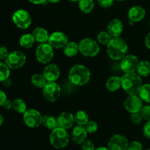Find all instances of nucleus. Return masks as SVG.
I'll return each mask as SVG.
<instances>
[{"instance_id": "41", "label": "nucleus", "mask_w": 150, "mask_h": 150, "mask_svg": "<svg viewBox=\"0 0 150 150\" xmlns=\"http://www.w3.org/2000/svg\"><path fill=\"white\" fill-rule=\"evenodd\" d=\"M2 107L4 109L7 110V111L10 110L11 108H13V102H11V101L7 99L5 101H4V103H3Z\"/></svg>"}, {"instance_id": "38", "label": "nucleus", "mask_w": 150, "mask_h": 150, "mask_svg": "<svg viewBox=\"0 0 150 150\" xmlns=\"http://www.w3.org/2000/svg\"><path fill=\"white\" fill-rule=\"evenodd\" d=\"M9 52L8 49L6 48L5 46H3V45H0V60H4L7 59V57H8Z\"/></svg>"}, {"instance_id": "18", "label": "nucleus", "mask_w": 150, "mask_h": 150, "mask_svg": "<svg viewBox=\"0 0 150 150\" xmlns=\"http://www.w3.org/2000/svg\"><path fill=\"white\" fill-rule=\"evenodd\" d=\"M146 16V10L141 6L136 5L129 10L127 16L131 22H139L143 20Z\"/></svg>"}, {"instance_id": "39", "label": "nucleus", "mask_w": 150, "mask_h": 150, "mask_svg": "<svg viewBox=\"0 0 150 150\" xmlns=\"http://www.w3.org/2000/svg\"><path fill=\"white\" fill-rule=\"evenodd\" d=\"M143 134L146 139H150V121H147L143 127Z\"/></svg>"}, {"instance_id": "11", "label": "nucleus", "mask_w": 150, "mask_h": 150, "mask_svg": "<svg viewBox=\"0 0 150 150\" xmlns=\"http://www.w3.org/2000/svg\"><path fill=\"white\" fill-rule=\"evenodd\" d=\"M125 108L130 114L140 112L143 108V100L139 95H128L124 102Z\"/></svg>"}, {"instance_id": "25", "label": "nucleus", "mask_w": 150, "mask_h": 150, "mask_svg": "<svg viewBox=\"0 0 150 150\" xmlns=\"http://www.w3.org/2000/svg\"><path fill=\"white\" fill-rule=\"evenodd\" d=\"M47 80L45 79V76L43 74H40V73H35L31 77V83L33 86L35 87L40 88V89H42L46 84Z\"/></svg>"}, {"instance_id": "47", "label": "nucleus", "mask_w": 150, "mask_h": 150, "mask_svg": "<svg viewBox=\"0 0 150 150\" xmlns=\"http://www.w3.org/2000/svg\"><path fill=\"white\" fill-rule=\"evenodd\" d=\"M61 1V0H48V2H50V3H58V2H59V1Z\"/></svg>"}, {"instance_id": "15", "label": "nucleus", "mask_w": 150, "mask_h": 150, "mask_svg": "<svg viewBox=\"0 0 150 150\" xmlns=\"http://www.w3.org/2000/svg\"><path fill=\"white\" fill-rule=\"evenodd\" d=\"M60 69L56 64H48L43 70V76L48 82L56 81L59 78Z\"/></svg>"}, {"instance_id": "1", "label": "nucleus", "mask_w": 150, "mask_h": 150, "mask_svg": "<svg viewBox=\"0 0 150 150\" xmlns=\"http://www.w3.org/2000/svg\"><path fill=\"white\" fill-rule=\"evenodd\" d=\"M107 46V54L113 60H122L127 54L128 45L126 41L120 37L113 38Z\"/></svg>"}, {"instance_id": "3", "label": "nucleus", "mask_w": 150, "mask_h": 150, "mask_svg": "<svg viewBox=\"0 0 150 150\" xmlns=\"http://www.w3.org/2000/svg\"><path fill=\"white\" fill-rule=\"evenodd\" d=\"M91 73L89 68L83 64H75L69 72L68 79L74 86H83L89 81Z\"/></svg>"}, {"instance_id": "48", "label": "nucleus", "mask_w": 150, "mask_h": 150, "mask_svg": "<svg viewBox=\"0 0 150 150\" xmlns=\"http://www.w3.org/2000/svg\"><path fill=\"white\" fill-rule=\"evenodd\" d=\"M68 1H79V0H68Z\"/></svg>"}, {"instance_id": "14", "label": "nucleus", "mask_w": 150, "mask_h": 150, "mask_svg": "<svg viewBox=\"0 0 150 150\" xmlns=\"http://www.w3.org/2000/svg\"><path fill=\"white\" fill-rule=\"evenodd\" d=\"M128 145V140L125 136L117 134L110 139L107 147L109 150H127Z\"/></svg>"}, {"instance_id": "27", "label": "nucleus", "mask_w": 150, "mask_h": 150, "mask_svg": "<svg viewBox=\"0 0 150 150\" xmlns=\"http://www.w3.org/2000/svg\"><path fill=\"white\" fill-rule=\"evenodd\" d=\"M75 118V122L78 125H82L84 126L89 120V115L87 113L83 110H80L78 111L76 114H74Z\"/></svg>"}, {"instance_id": "12", "label": "nucleus", "mask_w": 150, "mask_h": 150, "mask_svg": "<svg viewBox=\"0 0 150 150\" xmlns=\"http://www.w3.org/2000/svg\"><path fill=\"white\" fill-rule=\"evenodd\" d=\"M139 60L136 56L133 54H127L121 60L120 69L126 73H133L137 69V66L139 64Z\"/></svg>"}, {"instance_id": "19", "label": "nucleus", "mask_w": 150, "mask_h": 150, "mask_svg": "<svg viewBox=\"0 0 150 150\" xmlns=\"http://www.w3.org/2000/svg\"><path fill=\"white\" fill-rule=\"evenodd\" d=\"M107 31L112 38L120 37L123 32V23L120 19L114 18L108 23Z\"/></svg>"}, {"instance_id": "6", "label": "nucleus", "mask_w": 150, "mask_h": 150, "mask_svg": "<svg viewBox=\"0 0 150 150\" xmlns=\"http://www.w3.org/2000/svg\"><path fill=\"white\" fill-rule=\"evenodd\" d=\"M35 56L41 64H48L54 58V48L48 42L40 44L35 51Z\"/></svg>"}, {"instance_id": "35", "label": "nucleus", "mask_w": 150, "mask_h": 150, "mask_svg": "<svg viewBox=\"0 0 150 150\" xmlns=\"http://www.w3.org/2000/svg\"><path fill=\"white\" fill-rule=\"evenodd\" d=\"M140 113L143 117L144 120H146V121H150V105L143 106Z\"/></svg>"}, {"instance_id": "49", "label": "nucleus", "mask_w": 150, "mask_h": 150, "mask_svg": "<svg viewBox=\"0 0 150 150\" xmlns=\"http://www.w3.org/2000/svg\"><path fill=\"white\" fill-rule=\"evenodd\" d=\"M117 1H125V0H117Z\"/></svg>"}, {"instance_id": "16", "label": "nucleus", "mask_w": 150, "mask_h": 150, "mask_svg": "<svg viewBox=\"0 0 150 150\" xmlns=\"http://www.w3.org/2000/svg\"><path fill=\"white\" fill-rule=\"evenodd\" d=\"M87 132L85 129L84 126L77 125L74 127L72 130L71 137L72 140L76 144L81 145L87 138Z\"/></svg>"}, {"instance_id": "5", "label": "nucleus", "mask_w": 150, "mask_h": 150, "mask_svg": "<svg viewBox=\"0 0 150 150\" xmlns=\"http://www.w3.org/2000/svg\"><path fill=\"white\" fill-rule=\"evenodd\" d=\"M79 45V52L86 57H94L100 52V46L98 42L92 38H83Z\"/></svg>"}, {"instance_id": "33", "label": "nucleus", "mask_w": 150, "mask_h": 150, "mask_svg": "<svg viewBox=\"0 0 150 150\" xmlns=\"http://www.w3.org/2000/svg\"><path fill=\"white\" fill-rule=\"evenodd\" d=\"M84 127L88 133L92 134L97 132L98 129V125L95 121H89L85 125Z\"/></svg>"}, {"instance_id": "28", "label": "nucleus", "mask_w": 150, "mask_h": 150, "mask_svg": "<svg viewBox=\"0 0 150 150\" xmlns=\"http://www.w3.org/2000/svg\"><path fill=\"white\" fill-rule=\"evenodd\" d=\"M79 7L83 13H89L95 7V2L93 0H79Z\"/></svg>"}, {"instance_id": "26", "label": "nucleus", "mask_w": 150, "mask_h": 150, "mask_svg": "<svg viewBox=\"0 0 150 150\" xmlns=\"http://www.w3.org/2000/svg\"><path fill=\"white\" fill-rule=\"evenodd\" d=\"M35 40L32 34H25L21 37L19 43L21 47L24 48H30L33 46Z\"/></svg>"}, {"instance_id": "4", "label": "nucleus", "mask_w": 150, "mask_h": 150, "mask_svg": "<svg viewBox=\"0 0 150 150\" xmlns=\"http://www.w3.org/2000/svg\"><path fill=\"white\" fill-rule=\"evenodd\" d=\"M50 143L56 149H63L68 145L70 136L67 130L57 127L51 130L49 136Z\"/></svg>"}, {"instance_id": "37", "label": "nucleus", "mask_w": 150, "mask_h": 150, "mask_svg": "<svg viewBox=\"0 0 150 150\" xmlns=\"http://www.w3.org/2000/svg\"><path fill=\"white\" fill-rule=\"evenodd\" d=\"M81 150H95V144L91 140H86L81 144Z\"/></svg>"}, {"instance_id": "10", "label": "nucleus", "mask_w": 150, "mask_h": 150, "mask_svg": "<svg viewBox=\"0 0 150 150\" xmlns=\"http://www.w3.org/2000/svg\"><path fill=\"white\" fill-rule=\"evenodd\" d=\"M23 120L25 125L30 128H36L42 124V116L36 109H27L23 114Z\"/></svg>"}, {"instance_id": "46", "label": "nucleus", "mask_w": 150, "mask_h": 150, "mask_svg": "<svg viewBox=\"0 0 150 150\" xmlns=\"http://www.w3.org/2000/svg\"><path fill=\"white\" fill-rule=\"evenodd\" d=\"M3 123H4V118H3L2 116L0 114V126L2 125Z\"/></svg>"}, {"instance_id": "20", "label": "nucleus", "mask_w": 150, "mask_h": 150, "mask_svg": "<svg viewBox=\"0 0 150 150\" xmlns=\"http://www.w3.org/2000/svg\"><path fill=\"white\" fill-rule=\"evenodd\" d=\"M32 35L35 38V42L38 43H45L48 42L50 35L48 31L42 27H37L32 31Z\"/></svg>"}, {"instance_id": "36", "label": "nucleus", "mask_w": 150, "mask_h": 150, "mask_svg": "<svg viewBox=\"0 0 150 150\" xmlns=\"http://www.w3.org/2000/svg\"><path fill=\"white\" fill-rule=\"evenodd\" d=\"M127 150H144L143 145L139 142L134 141V142H132L129 144Z\"/></svg>"}, {"instance_id": "40", "label": "nucleus", "mask_w": 150, "mask_h": 150, "mask_svg": "<svg viewBox=\"0 0 150 150\" xmlns=\"http://www.w3.org/2000/svg\"><path fill=\"white\" fill-rule=\"evenodd\" d=\"M114 1V0H100L98 3L100 7H103V8H108L113 5Z\"/></svg>"}, {"instance_id": "51", "label": "nucleus", "mask_w": 150, "mask_h": 150, "mask_svg": "<svg viewBox=\"0 0 150 150\" xmlns=\"http://www.w3.org/2000/svg\"><path fill=\"white\" fill-rule=\"evenodd\" d=\"M146 150H150V149H146Z\"/></svg>"}, {"instance_id": "13", "label": "nucleus", "mask_w": 150, "mask_h": 150, "mask_svg": "<svg viewBox=\"0 0 150 150\" xmlns=\"http://www.w3.org/2000/svg\"><path fill=\"white\" fill-rule=\"evenodd\" d=\"M48 42L54 48L59 49L64 48L68 42V38L64 32L57 31L50 35Z\"/></svg>"}, {"instance_id": "21", "label": "nucleus", "mask_w": 150, "mask_h": 150, "mask_svg": "<svg viewBox=\"0 0 150 150\" xmlns=\"http://www.w3.org/2000/svg\"><path fill=\"white\" fill-rule=\"evenodd\" d=\"M107 89L110 92H115L122 87L121 77L117 76H113L108 78L105 83Z\"/></svg>"}, {"instance_id": "30", "label": "nucleus", "mask_w": 150, "mask_h": 150, "mask_svg": "<svg viewBox=\"0 0 150 150\" xmlns=\"http://www.w3.org/2000/svg\"><path fill=\"white\" fill-rule=\"evenodd\" d=\"M13 108L19 114H24L27 111L26 103L21 98H16L13 101Z\"/></svg>"}, {"instance_id": "34", "label": "nucleus", "mask_w": 150, "mask_h": 150, "mask_svg": "<svg viewBox=\"0 0 150 150\" xmlns=\"http://www.w3.org/2000/svg\"><path fill=\"white\" fill-rule=\"evenodd\" d=\"M143 120L144 118L140 112L131 114V116H130V121L132 122L133 124L136 125H139L142 124Z\"/></svg>"}, {"instance_id": "23", "label": "nucleus", "mask_w": 150, "mask_h": 150, "mask_svg": "<svg viewBox=\"0 0 150 150\" xmlns=\"http://www.w3.org/2000/svg\"><path fill=\"white\" fill-rule=\"evenodd\" d=\"M45 128L48 130H54L58 127L57 118L51 114H47L42 117V124Z\"/></svg>"}, {"instance_id": "2", "label": "nucleus", "mask_w": 150, "mask_h": 150, "mask_svg": "<svg viewBox=\"0 0 150 150\" xmlns=\"http://www.w3.org/2000/svg\"><path fill=\"white\" fill-rule=\"evenodd\" d=\"M122 87L128 95H138L143 85L142 76L137 73H126L121 77Z\"/></svg>"}, {"instance_id": "29", "label": "nucleus", "mask_w": 150, "mask_h": 150, "mask_svg": "<svg viewBox=\"0 0 150 150\" xmlns=\"http://www.w3.org/2000/svg\"><path fill=\"white\" fill-rule=\"evenodd\" d=\"M138 95L143 102L150 103V83L142 85Z\"/></svg>"}, {"instance_id": "44", "label": "nucleus", "mask_w": 150, "mask_h": 150, "mask_svg": "<svg viewBox=\"0 0 150 150\" xmlns=\"http://www.w3.org/2000/svg\"><path fill=\"white\" fill-rule=\"evenodd\" d=\"M29 1L34 4H41L45 3L48 0H29Z\"/></svg>"}, {"instance_id": "9", "label": "nucleus", "mask_w": 150, "mask_h": 150, "mask_svg": "<svg viewBox=\"0 0 150 150\" xmlns=\"http://www.w3.org/2000/svg\"><path fill=\"white\" fill-rule=\"evenodd\" d=\"M26 62V57L20 51H12L5 59V63L12 70H18L23 67Z\"/></svg>"}, {"instance_id": "24", "label": "nucleus", "mask_w": 150, "mask_h": 150, "mask_svg": "<svg viewBox=\"0 0 150 150\" xmlns=\"http://www.w3.org/2000/svg\"><path fill=\"white\" fill-rule=\"evenodd\" d=\"M137 73L142 77H146L150 74V62L146 60L139 61L136 69Z\"/></svg>"}, {"instance_id": "45", "label": "nucleus", "mask_w": 150, "mask_h": 150, "mask_svg": "<svg viewBox=\"0 0 150 150\" xmlns=\"http://www.w3.org/2000/svg\"><path fill=\"white\" fill-rule=\"evenodd\" d=\"M95 150H109L108 147H105V146H100V147L95 149Z\"/></svg>"}, {"instance_id": "31", "label": "nucleus", "mask_w": 150, "mask_h": 150, "mask_svg": "<svg viewBox=\"0 0 150 150\" xmlns=\"http://www.w3.org/2000/svg\"><path fill=\"white\" fill-rule=\"evenodd\" d=\"M112 38V36L108 33V31H102V32H99L97 36L98 42L103 45H108Z\"/></svg>"}, {"instance_id": "7", "label": "nucleus", "mask_w": 150, "mask_h": 150, "mask_svg": "<svg viewBox=\"0 0 150 150\" xmlns=\"http://www.w3.org/2000/svg\"><path fill=\"white\" fill-rule=\"evenodd\" d=\"M62 93V89L56 81L47 82L42 88L43 97L48 102L54 103L59 98Z\"/></svg>"}, {"instance_id": "50", "label": "nucleus", "mask_w": 150, "mask_h": 150, "mask_svg": "<svg viewBox=\"0 0 150 150\" xmlns=\"http://www.w3.org/2000/svg\"><path fill=\"white\" fill-rule=\"evenodd\" d=\"M149 26H150V20H149Z\"/></svg>"}, {"instance_id": "8", "label": "nucleus", "mask_w": 150, "mask_h": 150, "mask_svg": "<svg viewBox=\"0 0 150 150\" xmlns=\"http://www.w3.org/2000/svg\"><path fill=\"white\" fill-rule=\"evenodd\" d=\"M12 19L14 24L21 29H26L32 23V18L30 14L26 10L20 9L13 13Z\"/></svg>"}, {"instance_id": "22", "label": "nucleus", "mask_w": 150, "mask_h": 150, "mask_svg": "<svg viewBox=\"0 0 150 150\" xmlns=\"http://www.w3.org/2000/svg\"><path fill=\"white\" fill-rule=\"evenodd\" d=\"M63 50H64V54L67 57H75L79 52V43L74 42V41L68 42L63 48Z\"/></svg>"}, {"instance_id": "17", "label": "nucleus", "mask_w": 150, "mask_h": 150, "mask_svg": "<svg viewBox=\"0 0 150 150\" xmlns=\"http://www.w3.org/2000/svg\"><path fill=\"white\" fill-rule=\"evenodd\" d=\"M58 127L67 130L73 126L75 122L74 114L70 112H62L57 117Z\"/></svg>"}, {"instance_id": "42", "label": "nucleus", "mask_w": 150, "mask_h": 150, "mask_svg": "<svg viewBox=\"0 0 150 150\" xmlns=\"http://www.w3.org/2000/svg\"><path fill=\"white\" fill-rule=\"evenodd\" d=\"M6 100H7V95L2 90L0 89V106H2Z\"/></svg>"}, {"instance_id": "43", "label": "nucleus", "mask_w": 150, "mask_h": 150, "mask_svg": "<svg viewBox=\"0 0 150 150\" xmlns=\"http://www.w3.org/2000/svg\"><path fill=\"white\" fill-rule=\"evenodd\" d=\"M144 42L146 48L150 49V32H149V33L147 34V35H146V38H145Z\"/></svg>"}, {"instance_id": "32", "label": "nucleus", "mask_w": 150, "mask_h": 150, "mask_svg": "<svg viewBox=\"0 0 150 150\" xmlns=\"http://www.w3.org/2000/svg\"><path fill=\"white\" fill-rule=\"evenodd\" d=\"M10 75V68L5 62H0V81L3 82L9 79Z\"/></svg>"}]
</instances>
